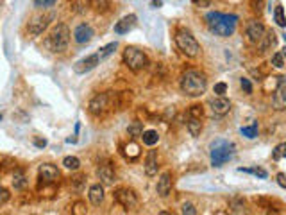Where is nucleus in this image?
Here are the masks:
<instances>
[{"mask_svg": "<svg viewBox=\"0 0 286 215\" xmlns=\"http://www.w3.org/2000/svg\"><path fill=\"white\" fill-rule=\"evenodd\" d=\"M206 22L211 33H214L220 38H229L234 34L238 25L236 15H224V13H208L206 15Z\"/></svg>", "mask_w": 286, "mask_h": 215, "instance_id": "nucleus-1", "label": "nucleus"}, {"mask_svg": "<svg viewBox=\"0 0 286 215\" xmlns=\"http://www.w3.org/2000/svg\"><path fill=\"white\" fill-rule=\"evenodd\" d=\"M208 88V79L202 72L188 70L181 78V92L188 97H200Z\"/></svg>", "mask_w": 286, "mask_h": 215, "instance_id": "nucleus-2", "label": "nucleus"}, {"mask_svg": "<svg viewBox=\"0 0 286 215\" xmlns=\"http://www.w3.org/2000/svg\"><path fill=\"white\" fill-rule=\"evenodd\" d=\"M115 108H120V102H118V94H113V92L97 94L88 104V111L93 117H104Z\"/></svg>", "mask_w": 286, "mask_h": 215, "instance_id": "nucleus-3", "label": "nucleus"}, {"mask_svg": "<svg viewBox=\"0 0 286 215\" xmlns=\"http://www.w3.org/2000/svg\"><path fill=\"white\" fill-rule=\"evenodd\" d=\"M70 41V29L65 23H57L52 31L49 33V36L45 38V47L52 52H63L68 47Z\"/></svg>", "mask_w": 286, "mask_h": 215, "instance_id": "nucleus-4", "label": "nucleus"}, {"mask_svg": "<svg viewBox=\"0 0 286 215\" xmlns=\"http://www.w3.org/2000/svg\"><path fill=\"white\" fill-rule=\"evenodd\" d=\"M234 155V143L229 140H214L211 143V151H209V158H211V165L222 167L226 161H229Z\"/></svg>", "mask_w": 286, "mask_h": 215, "instance_id": "nucleus-5", "label": "nucleus"}, {"mask_svg": "<svg viewBox=\"0 0 286 215\" xmlns=\"http://www.w3.org/2000/svg\"><path fill=\"white\" fill-rule=\"evenodd\" d=\"M176 43H177V47H179V50H181L184 56H188V58H197L198 52H200V45H198L195 36H193L188 29H179V31H177Z\"/></svg>", "mask_w": 286, "mask_h": 215, "instance_id": "nucleus-6", "label": "nucleus"}, {"mask_svg": "<svg viewBox=\"0 0 286 215\" xmlns=\"http://www.w3.org/2000/svg\"><path fill=\"white\" fill-rule=\"evenodd\" d=\"M122 59H124V65L132 72H142L149 66V58L145 52H142L136 47H127L122 54Z\"/></svg>", "mask_w": 286, "mask_h": 215, "instance_id": "nucleus-7", "label": "nucleus"}, {"mask_svg": "<svg viewBox=\"0 0 286 215\" xmlns=\"http://www.w3.org/2000/svg\"><path fill=\"white\" fill-rule=\"evenodd\" d=\"M113 197H115L116 203L120 204L125 212H134V210L138 208V203H140L136 192H134L132 188H127V187L116 188L115 194H113Z\"/></svg>", "mask_w": 286, "mask_h": 215, "instance_id": "nucleus-8", "label": "nucleus"}, {"mask_svg": "<svg viewBox=\"0 0 286 215\" xmlns=\"http://www.w3.org/2000/svg\"><path fill=\"white\" fill-rule=\"evenodd\" d=\"M57 181H59V171H57V167L52 165V163H43V165H39L38 188L49 187V185H54V183H57Z\"/></svg>", "mask_w": 286, "mask_h": 215, "instance_id": "nucleus-9", "label": "nucleus"}, {"mask_svg": "<svg viewBox=\"0 0 286 215\" xmlns=\"http://www.w3.org/2000/svg\"><path fill=\"white\" fill-rule=\"evenodd\" d=\"M272 106L277 111L286 110V76L277 78V86H275L274 97H272Z\"/></svg>", "mask_w": 286, "mask_h": 215, "instance_id": "nucleus-10", "label": "nucleus"}, {"mask_svg": "<svg viewBox=\"0 0 286 215\" xmlns=\"http://www.w3.org/2000/svg\"><path fill=\"white\" fill-rule=\"evenodd\" d=\"M209 110L214 117H224L231 111V100L226 99L224 95H216L214 99L209 100Z\"/></svg>", "mask_w": 286, "mask_h": 215, "instance_id": "nucleus-11", "label": "nucleus"}, {"mask_svg": "<svg viewBox=\"0 0 286 215\" xmlns=\"http://www.w3.org/2000/svg\"><path fill=\"white\" fill-rule=\"evenodd\" d=\"M100 56L99 54H91V56H86L83 58L81 61H77L75 65H73V72L75 74H88L91 72L93 68H97V65H100Z\"/></svg>", "mask_w": 286, "mask_h": 215, "instance_id": "nucleus-12", "label": "nucleus"}, {"mask_svg": "<svg viewBox=\"0 0 286 215\" xmlns=\"http://www.w3.org/2000/svg\"><path fill=\"white\" fill-rule=\"evenodd\" d=\"M265 33H267V29H265V25L261 22H258V20L249 22V25H247V39L250 41V43L258 45L259 41L263 39Z\"/></svg>", "mask_w": 286, "mask_h": 215, "instance_id": "nucleus-13", "label": "nucleus"}, {"mask_svg": "<svg viewBox=\"0 0 286 215\" xmlns=\"http://www.w3.org/2000/svg\"><path fill=\"white\" fill-rule=\"evenodd\" d=\"M93 36H95V31L91 25H88V23H79L77 27H75V31H73V39H75L79 45L89 43V41L93 39Z\"/></svg>", "mask_w": 286, "mask_h": 215, "instance_id": "nucleus-14", "label": "nucleus"}, {"mask_svg": "<svg viewBox=\"0 0 286 215\" xmlns=\"http://www.w3.org/2000/svg\"><path fill=\"white\" fill-rule=\"evenodd\" d=\"M52 18H54V15H41V17L33 18V22H29V33L34 34V36H39L45 29L49 27Z\"/></svg>", "mask_w": 286, "mask_h": 215, "instance_id": "nucleus-15", "label": "nucleus"}, {"mask_svg": "<svg viewBox=\"0 0 286 215\" xmlns=\"http://www.w3.org/2000/svg\"><path fill=\"white\" fill-rule=\"evenodd\" d=\"M97 176H99L100 183H102V185H107V187L115 185V181H116V172H115V169L111 167V163L100 165L99 169H97Z\"/></svg>", "mask_w": 286, "mask_h": 215, "instance_id": "nucleus-16", "label": "nucleus"}, {"mask_svg": "<svg viewBox=\"0 0 286 215\" xmlns=\"http://www.w3.org/2000/svg\"><path fill=\"white\" fill-rule=\"evenodd\" d=\"M136 22H138L136 15H127V17L122 18L120 22H116L115 33L116 34H125V33H129V31H132V29L136 27Z\"/></svg>", "mask_w": 286, "mask_h": 215, "instance_id": "nucleus-17", "label": "nucleus"}, {"mask_svg": "<svg viewBox=\"0 0 286 215\" xmlns=\"http://www.w3.org/2000/svg\"><path fill=\"white\" fill-rule=\"evenodd\" d=\"M158 194H160L161 197H166L172 190V174L170 172H163L158 179Z\"/></svg>", "mask_w": 286, "mask_h": 215, "instance_id": "nucleus-18", "label": "nucleus"}, {"mask_svg": "<svg viewBox=\"0 0 286 215\" xmlns=\"http://www.w3.org/2000/svg\"><path fill=\"white\" fill-rule=\"evenodd\" d=\"M158 169H160V165H158V153L156 151H149V155L145 158V174L152 177L158 174Z\"/></svg>", "mask_w": 286, "mask_h": 215, "instance_id": "nucleus-19", "label": "nucleus"}, {"mask_svg": "<svg viewBox=\"0 0 286 215\" xmlns=\"http://www.w3.org/2000/svg\"><path fill=\"white\" fill-rule=\"evenodd\" d=\"M88 197H89V203L95 204V206L102 204V201H104V187H102V185H91L88 192Z\"/></svg>", "mask_w": 286, "mask_h": 215, "instance_id": "nucleus-20", "label": "nucleus"}, {"mask_svg": "<svg viewBox=\"0 0 286 215\" xmlns=\"http://www.w3.org/2000/svg\"><path fill=\"white\" fill-rule=\"evenodd\" d=\"M27 176H25V171L23 169H15V174H13V187L15 190H23L27 187Z\"/></svg>", "mask_w": 286, "mask_h": 215, "instance_id": "nucleus-21", "label": "nucleus"}, {"mask_svg": "<svg viewBox=\"0 0 286 215\" xmlns=\"http://www.w3.org/2000/svg\"><path fill=\"white\" fill-rule=\"evenodd\" d=\"M186 127H188V131H190V135H192V137H198V135H200V131H202V118L188 115Z\"/></svg>", "mask_w": 286, "mask_h": 215, "instance_id": "nucleus-22", "label": "nucleus"}, {"mask_svg": "<svg viewBox=\"0 0 286 215\" xmlns=\"http://www.w3.org/2000/svg\"><path fill=\"white\" fill-rule=\"evenodd\" d=\"M258 45H259V52H261V54H263V52H267L270 47H274V45H275V34L272 33V31H267V33H265V36H263V39H261Z\"/></svg>", "mask_w": 286, "mask_h": 215, "instance_id": "nucleus-23", "label": "nucleus"}, {"mask_svg": "<svg viewBox=\"0 0 286 215\" xmlns=\"http://www.w3.org/2000/svg\"><path fill=\"white\" fill-rule=\"evenodd\" d=\"M91 7L97 13H107L113 7V0H91Z\"/></svg>", "mask_w": 286, "mask_h": 215, "instance_id": "nucleus-24", "label": "nucleus"}, {"mask_svg": "<svg viewBox=\"0 0 286 215\" xmlns=\"http://www.w3.org/2000/svg\"><path fill=\"white\" fill-rule=\"evenodd\" d=\"M70 2H72V9L75 13H79V15L86 13L91 7V0H70Z\"/></svg>", "mask_w": 286, "mask_h": 215, "instance_id": "nucleus-25", "label": "nucleus"}, {"mask_svg": "<svg viewBox=\"0 0 286 215\" xmlns=\"http://www.w3.org/2000/svg\"><path fill=\"white\" fill-rule=\"evenodd\" d=\"M142 138H143V143L149 145V147H152V145H156V143L160 142V135H158V131H154V129L143 131Z\"/></svg>", "mask_w": 286, "mask_h": 215, "instance_id": "nucleus-26", "label": "nucleus"}, {"mask_svg": "<svg viewBox=\"0 0 286 215\" xmlns=\"http://www.w3.org/2000/svg\"><path fill=\"white\" fill-rule=\"evenodd\" d=\"M274 20L279 27H286V17H285V9H283V6H277L274 9Z\"/></svg>", "mask_w": 286, "mask_h": 215, "instance_id": "nucleus-27", "label": "nucleus"}, {"mask_svg": "<svg viewBox=\"0 0 286 215\" xmlns=\"http://www.w3.org/2000/svg\"><path fill=\"white\" fill-rule=\"evenodd\" d=\"M84 185H86V174H79V176L72 177V188L75 192H81Z\"/></svg>", "mask_w": 286, "mask_h": 215, "instance_id": "nucleus-28", "label": "nucleus"}, {"mask_svg": "<svg viewBox=\"0 0 286 215\" xmlns=\"http://www.w3.org/2000/svg\"><path fill=\"white\" fill-rule=\"evenodd\" d=\"M63 165L66 169H70V171H77L79 167H81V160L75 158V156H66L65 160H63Z\"/></svg>", "mask_w": 286, "mask_h": 215, "instance_id": "nucleus-29", "label": "nucleus"}, {"mask_svg": "<svg viewBox=\"0 0 286 215\" xmlns=\"http://www.w3.org/2000/svg\"><path fill=\"white\" fill-rule=\"evenodd\" d=\"M272 158H274L275 161L286 158V142L279 143V145H275V149L272 151Z\"/></svg>", "mask_w": 286, "mask_h": 215, "instance_id": "nucleus-30", "label": "nucleus"}, {"mask_svg": "<svg viewBox=\"0 0 286 215\" xmlns=\"http://www.w3.org/2000/svg\"><path fill=\"white\" fill-rule=\"evenodd\" d=\"M116 47H118V43L116 41H113V43H109V45H106V47H102V49L97 52V54L100 56V59H106L107 56H111L113 52L116 50Z\"/></svg>", "mask_w": 286, "mask_h": 215, "instance_id": "nucleus-31", "label": "nucleus"}, {"mask_svg": "<svg viewBox=\"0 0 286 215\" xmlns=\"http://www.w3.org/2000/svg\"><path fill=\"white\" fill-rule=\"evenodd\" d=\"M127 131H129V135H131V137H142V135H143L142 122H132L131 126L127 127Z\"/></svg>", "mask_w": 286, "mask_h": 215, "instance_id": "nucleus-32", "label": "nucleus"}, {"mask_svg": "<svg viewBox=\"0 0 286 215\" xmlns=\"http://www.w3.org/2000/svg\"><path fill=\"white\" fill-rule=\"evenodd\" d=\"M72 214L73 215H86L88 214V210H86V203H83V201L73 203V206H72Z\"/></svg>", "mask_w": 286, "mask_h": 215, "instance_id": "nucleus-33", "label": "nucleus"}, {"mask_svg": "<svg viewBox=\"0 0 286 215\" xmlns=\"http://www.w3.org/2000/svg\"><path fill=\"white\" fill-rule=\"evenodd\" d=\"M125 155H127V158L134 160V158H138V155H140V147H138L136 143H129V145H125Z\"/></svg>", "mask_w": 286, "mask_h": 215, "instance_id": "nucleus-34", "label": "nucleus"}, {"mask_svg": "<svg viewBox=\"0 0 286 215\" xmlns=\"http://www.w3.org/2000/svg\"><path fill=\"white\" fill-rule=\"evenodd\" d=\"M242 135L247 138H256L258 137V124L254 122L250 127H242Z\"/></svg>", "mask_w": 286, "mask_h": 215, "instance_id": "nucleus-35", "label": "nucleus"}, {"mask_svg": "<svg viewBox=\"0 0 286 215\" xmlns=\"http://www.w3.org/2000/svg\"><path fill=\"white\" fill-rule=\"evenodd\" d=\"M250 7H252V11L256 13V15H261L265 7V0H252V2H250Z\"/></svg>", "mask_w": 286, "mask_h": 215, "instance_id": "nucleus-36", "label": "nucleus"}, {"mask_svg": "<svg viewBox=\"0 0 286 215\" xmlns=\"http://www.w3.org/2000/svg\"><path fill=\"white\" fill-rule=\"evenodd\" d=\"M272 65H274L275 68H283V66H285V59H283V54H281V52H275V54L272 56Z\"/></svg>", "mask_w": 286, "mask_h": 215, "instance_id": "nucleus-37", "label": "nucleus"}, {"mask_svg": "<svg viewBox=\"0 0 286 215\" xmlns=\"http://www.w3.org/2000/svg\"><path fill=\"white\" fill-rule=\"evenodd\" d=\"M11 199V194H9V190L4 187H0V206H4V204L7 203Z\"/></svg>", "mask_w": 286, "mask_h": 215, "instance_id": "nucleus-38", "label": "nucleus"}, {"mask_svg": "<svg viewBox=\"0 0 286 215\" xmlns=\"http://www.w3.org/2000/svg\"><path fill=\"white\" fill-rule=\"evenodd\" d=\"M188 115H190V117H198V118H202V106L193 104L192 108L188 110Z\"/></svg>", "mask_w": 286, "mask_h": 215, "instance_id": "nucleus-39", "label": "nucleus"}, {"mask_svg": "<svg viewBox=\"0 0 286 215\" xmlns=\"http://www.w3.org/2000/svg\"><path fill=\"white\" fill-rule=\"evenodd\" d=\"M240 86H242V90H243V92H245L247 95L252 94V84H250V81H249V79H245V78L240 79Z\"/></svg>", "mask_w": 286, "mask_h": 215, "instance_id": "nucleus-40", "label": "nucleus"}, {"mask_svg": "<svg viewBox=\"0 0 286 215\" xmlns=\"http://www.w3.org/2000/svg\"><path fill=\"white\" fill-rule=\"evenodd\" d=\"M57 2V0H34V6L36 7H52Z\"/></svg>", "mask_w": 286, "mask_h": 215, "instance_id": "nucleus-41", "label": "nucleus"}, {"mask_svg": "<svg viewBox=\"0 0 286 215\" xmlns=\"http://www.w3.org/2000/svg\"><path fill=\"white\" fill-rule=\"evenodd\" d=\"M240 172H250V174H256L259 177H267V171L263 169H238Z\"/></svg>", "mask_w": 286, "mask_h": 215, "instance_id": "nucleus-42", "label": "nucleus"}, {"mask_svg": "<svg viewBox=\"0 0 286 215\" xmlns=\"http://www.w3.org/2000/svg\"><path fill=\"white\" fill-rule=\"evenodd\" d=\"M181 212H182V214H184V215H195V214H197V210H195V206H193V204L192 203H186V204H182V210H181Z\"/></svg>", "mask_w": 286, "mask_h": 215, "instance_id": "nucleus-43", "label": "nucleus"}, {"mask_svg": "<svg viewBox=\"0 0 286 215\" xmlns=\"http://www.w3.org/2000/svg\"><path fill=\"white\" fill-rule=\"evenodd\" d=\"M213 92H214L216 95H224V94L227 92V84H226V83H216V84H214Z\"/></svg>", "mask_w": 286, "mask_h": 215, "instance_id": "nucleus-44", "label": "nucleus"}, {"mask_svg": "<svg viewBox=\"0 0 286 215\" xmlns=\"http://www.w3.org/2000/svg\"><path fill=\"white\" fill-rule=\"evenodd\" d=\"M192 2L197 7H208L209 4H211V0H192Z\"/></svg>", "mask_w": 286, "mask_h": 215, "instance_id": "nucleus-45", "label": "nucleus"}, {"mask_svg": "<svg viewBox=\"0 0 286 215\" xmlns=\"http://www.w3.org/2000/svg\"><path fill=\"white\" fill-rule=\"evenodd\" d=\"M277 183H279V187H283V188H286V174H277Z\"/></svg>", "mask_w": 286, "mask_h": 215, "instance_id": "nucleus-46", "label": "nucleus"}, {"mask_svg": "<svg viewBox=\"0 0 286 215\" xmlns=\"http://www.w3.org/2000/svg\"><path fill=\"white\" fill-rule=\"evenodd\" d=\"M34 145H36V147H45V145H47V140H39V138H36V140H34Z\"/></svg>", "mask_w": 286, "mask_h": 215, "instance_id": "nucleus-47", "label": "nucleus"}, {"mask_svg": "<svg viewBox=\"0 0 286 215\" xmlns=\"http://www.w3.org/2000/svg\"><path fill=\"white\" fill-rule=\"evenodd\" d=\"M4 172H6V163L0 161V174H4Z\"/></svg>", "mask_w": 286, "mask_h": 215, "instance_id": "nucleus-48", "label": "nucleus"}, {"mask_svg": "<svg viewBox=\"0 0 286 215\" xmlns=\"http://www.w3.org/2000/svg\"><path fill=\"white\" fill-rule=\"evenodd\" d=\"M0 120H2V115H0Z\"/></svg>", "mask_w": 286, "mask_h": 215, "instance_id": "nucleus-49", "label": "nucleus"}, {"mask_svg": "<svg viewBox=\"0 0 286 215\" xmlns=\"http://www.w3.org/2000/svg\"><path fill=\"white\" fill-rule=\"evenodd\" d=\"M285 56H286V50H285Z\"/></svg>", "mask_w": 286, "mask_h": 215, "instance_id": "nucleus-50", "label": "nucleus"}]
</instances>
